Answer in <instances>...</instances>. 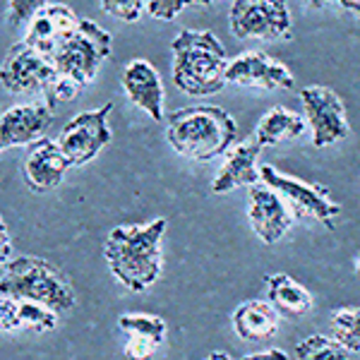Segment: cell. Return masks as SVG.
<instances>
[{"label": "cell", "mask_w": 360, "mask_h": 360, "mask_svg": "<svg viewBox=\"0 0 360 360\" xmlns=\"http://www.w3.org/2000/svg\"><path fill=\"white\" fill-rule=\"evenodd\" d=\"M166 233V219L152 224L115 226L103 243V257L111 274L132 293L147 291L161 276V238Z\"/></svg>", "instance_id": "1"}, {"label": "cell", "mask_w": 360, "mask_h": 360, "mask_svg": "<svg viewBox=\"0 0 360 360\" xmlns=\"http://www.w3.org/2000/svg\"><path fill=\"white\" fill-rule=\"evenodd\" d=\"M173 84L190 96H209L229 84V56L209 29H183L171 41Z\"/></svg>", "instance_id": "2"}, {"label": "cell", "mask_w": 360, "mask_h": 360, "mask_svg": "<svg viewBox=\"0 0 360 360\" xmlns=\"http://www.w3.org/2000/svg\"><path fill=\"white\" fill-rule=\"evenodd\" d=\"M166 139L185 159L212 161L233 149L238 125L233 115L219 106H188L168 115Z\"/></svg>", "instance_id": "3"}, {"label": "cell", "mask_w": 360, "mask_h": 360, "mask_svg": "<svg viewBox=\"0 0 360 360\" xmlns=\"http://www.w3.org/2000/svg\"><path fill=\"white\" fill-rule=\"evenodd\" d=\"M0 295L20 300H34L41 303L58 315H65L77 303V295L70 278L49 259L22 255L13 262L3 264V278H0Z\"/></svg>", "instance_id": "4"}, {"label": "cell", "mask_w": 360, "mask_h": 360, "mask_svg": "<svg viewBox=\"0 0 360 360\" xmlns=\"http://www.w3.org/2000/svg\"><path fill=\"white\" fill-rule=\"evenodd\" d=\"M113 39L94 20H79V27L72 37L53 53V65L58 75L75 79L77 84H89L96 77L103 60L111 58Z\"/></svg>", "instance_id": "5"}, {"label": "cell", "mask_w": 360, "mask_h": 360, "mask_svg": "<svg viewBox=\"0 0 360 360\" xmlns=\"http://www.w3.org/2000/svg\"><path fill=\"white\" fill-rule=\"evenodd\" d=\"M259 176H262V183H266L269 188H274L276 193L286 200V205L291 207L295 219L317 221L327 231H334V221L341 214V205L334 202L332 193H329L324 185L293 178L269 164L259 168Z\"/></svg>", "instance_id": "6"}, {"label": "cell", "mask_w": 360, "mask_h": 360, "mask_svg": "<svg viewBox=\"0 0 360 360\" xmlns=\"http://www.w3.org/2000/svg\"><path fill=\"white\" fill-rule=\"evenodd\" d=\"M229 22L238 39L262 41L291 39L293 29L288 0H233Z\"/></svg>", "instance_id": "7"}, {"label": "cell", "mask_w": 360, "mask_h": 360, "mask_svg": "<svg viewBox=\"0 0 360 360\" xmlns=\"http://www.w3.org/2000/svg\"><path fill=\"white\" fill-rule=\"evenodd\" d=\"M113 111V101H108L106 106H98L94 111H82L75 115L70 123L63 127L58 144H60L63 154L70 159L72 166H84L91 159H96V154L103 147L111 144V127H108V113Z\"/></svg>", "instance_id": "8"}, {"label": "cell", "mask_w": 360, "mask_h": 360, "mask_svg": "<svg viewBox=\"0 0 360 360\" xmlns=\"http://www.w3.org/2000/svg\"><path fill=\"white\" fill-rule=\"evenodd\" d=\"M58 70L49 56L39 53L29 44H15L0 70L3 89L10 94H46L53 86Z\"/></svg>", "instance_id": "9"}, {"label": "cell", "mask_w": 360, "mask_h": 360, "mask_svg": "<svg viewBox=\"0 0 360 360\" xmlns=\"http://www.w3.org/2000/svg\"><path fill=\"white\" fill-rule=\"evenodd\" d=\"M298 96L303 101L305 120L307 127L312 130V144L317 149H324L348 137L351 130H348L346 108L334 89L322 84H310L303 86Z\"/></svg>", "instance_id": "10"}, {"label": "cell", "mask_w": 360, "mask_h": 360, "mask_svg": "<svg viewBox=\"0 0 360 360\" xmlns=\"http://www.w3.org/2000/svg\"><path fill=\"white\" fill-rule=\"evenodd\" d=\"M293 212L281 195L266 183L250 185L248 193V221L252 233L264 245H276L293 226Z\"/></svg>", "instance_id": "11"}, {"label": "cell", "mask_w": 360, "mask_h": 360, "mask_svg": "<svg viewBox=\"0 0 360 360\" xmlns=\"http://www.w3.org/2000/svg\"><path fill=\"white\" fill-rule=\"evenodd\" d=\"M229 84L238 86H252V89L264 91H291L295 89V79L283 63L269 53L259 51H245L238 58H233L229 65Z\"/></svg>", "instance_id": "12"}, {"label": "cell", "mask_w": 360, "mask_h": 360, "mask_svg": "<svg viewBox=\"0 0 360 360\" xmlns=\"http://www.w3.org/2000/svg\"><path fill=\"white\" fill-rule=\"evenodd\" d=\"M51 125H53L51 103H20L8 108L0 118V147L13 149L41 142Z\"/></svg>", "instance_id": "13"}, {"label": "cell", "mask_w": 360, "mask_h": 360, "mask_svg": "<svg viewBox=\"0 0 360 360\" xmlns=\"http://www.w3.org/2000/svg\"><path fill=\"white\" fill-rule=\"evenodd\" d=\"M120 84H123L125 96L135 103L137 108H142L156 123L164 120V82L161 75L156 72V68L144 58H135L123 68L120 75Z\"/></svg>", "instance_id": "14"}, {"label": "cell", "mask_w": 360, "mask_h": 360, "mask_svg": "<svg viewBox=\"0 0 360 360\" xmlns=\"http://www.w3.org/2000/svg\"><path fill=\"white\" fill-rule=\"evenodd\" d=\"M79 17L68 5H49L29 22L25 44L37 49L39 53L53 58V53L77 32Z\"/></svg>", "instance_id": "15"}, {"label": "cell", "mask_w": 360, "mask_h": 360, "mask_svg": "<svg viewBox=\"0 0 360 360\" xmlns=\"http://www.w3.org/2000/svg\"><path fill=\"white\" fill-rule=\"evenodd\" d=\"M70 166L72 164L63 154L58 139H41L29 149L25 166H22V176L34 193H51L63 183Z\"/></svg>", "instance_id": "16"}, {"label": "cell", "mask_w": 360, "mask_h": 360, "mask_svg": "<svg viewBox=\"0 0 360 360\" xmlns=\"http://www.w3.org/2000/svg\"><path fill=\"white\" fill-rule=\"evenodd\" d=\"M118 329L125 334L123 353L127 360H152L166 339V322L159 315L127 312L118 317Z\"/></svg>", "instance_id": "17"}, {"label": "cell", "mask_w": 360, "mask_h": 360, "mask_svg": "<svg viewBox=\"0 0 360 360\" xmlns=\"http://www.w3.org/2000/svg\"><path fill=\"white\" fill-rule=\"evenodd\" d=\"M262 152V144L257 137H248L245 142L236 144L229 154H226V164L221 171L217 173V178L212 180V193L214 195H226L231 190L240 188V185H257L262 176L257 171V156Z\"/></svg>", "instance_id": "18"}, {"label": "cell", "mask_w": 360, "mask_h": 360, "mask_svg": "<svg viewBox=\"0 0 360 360\" xmlns=\"http://www.w3.org/2000/svg\"><path fill=\"white\" fill-rule=\"evenodd\" d=\"M0 322H3V332L29 329V332L44 334L58 327V312L34 300L0 295Z\"/></svg>", "instance_id": "19"}, {"label": "cell", "mask_w": 360, "mask_h": 360, "mask_svg": "<svg viewBox=\"0 0 360 360\" xmlns=\"http://www.w3.org/2000/svg\"><path fill=\"white\" fill-rule=\"evenodd\" d=\"M266 300L283 317H303L312 307L310 291L283 271L266 276Z\"/></svg>", "instance_id": "20"}, {"label": "cell", "mask_w": 360, "mask_h": 360, "mask_svg": "<svg viewBox=\"0 0 360 360\" xmlns=\"http://www.w3.org/2000/svg\"><path fill=\"white\" fill-rule=\"evenodd\" d=\"M305 130H307L305 115L295 113L286 106H274L259 118L255 137L259 139L262 147H276V144L300 139L305 135Z\"/></svg>", "instance_id": "21"}, {"label": "cell", "mask_w": 360, "mask_h": 360, "mask_svg": "<svg viewBox=\"0 0 360 360\" xmlns=\"http://www.w3.org/2000/svg\"><path fill=\"white\" fill-rule=\"evenodd\" d=\"M231 322H233V332L243 341H262L274 336L278 329V312L271 307V303L248 300L236 307Z\"/></svg>", "instance_id": "22"}, {"label": "cell", "mask_w": 360, "mask_h": 360, "mask_svg": "<svg viewBox=\"0 0 360 360\" xmlns=\"http://www.w3.org/2000/svg\"><path fill=\"white\" fill-rule=\"evenodd\" d=\"M295 360H351V351L336 339L312 334L295 346Z\"/></svg>", "instance_id": "23"}, {"label": "cell", "mask_w": 360, "mask_h": 360, "mask_svg": "<svg viewBox=\"0 0 360 360\" xmlns=\"http://www.w3.org/2000/svg\"><path fill=\"white\" fill-rule=\"evenodd\" d=\"M332 334L351 353H360V307H341L332 315Z\"/></svg>", "instance_id": "24"}, {"label": "cell", "mask_w": 360, "mask_h": 360, "mask_svg": "<svg viewBox=\"0 0 360 360\" xmlns=\"http://www.w3.org/2000/svg\"><path fill=\"white\" fill-rule=\"evenodd\" d=\"M44 8H49V0H8V22L13 27L29 25Z\"/></svg>", "instance_id": "25"}, {"label": "cell", "mask_w": 360, "mask_h": 360, "mask_svg": "<svg viewBox=\"0 0 360 360\" xmlns=\"http://www.w3.org/2000/svg\"><path fill=\"white\" fill-rule=\"evenodd\" d=\"M101 10L120 22H137L147 8L142 0H101Z\"/></svg>", "instance_id": "26"}, {"label": "cell", "mask_w": 360, "mask_h": 360, "mask_svg": "<svg viewBox=\"0 0 360 360\" xmlns=\"http://www.w3.org/2000/svg\"><path fill=\"white\" fill-rule=\"evenodd\" d=\"M79 89H82V84H77L75 79L58 75L53 86H51V89L46 91V103H51V106L56 108L58 103H65V101H72V98H77Z\"/></svg>", "instance_id": "27"}, {"label": "cell", "mask_w": 360, "mask_h": 360, "mask_svg": "<svg viewBox=\"0 0 360 360\" xmlns=\"http://www.w3.org/2000/svg\"><path fill=\"white\" fill-rule=\"evenodd\" d=\"M183 8H185V0H149L147 15L154 17V20L171 22L183 13Z\"/></svg>", "instance_id": "28"}, {"label": "cell", "mask_w": 360, "mask_h": 360, "mask_svg": "<svg viewBox=\"0 0 360 360\" xmlns=\"http://www.w3.org/2000/svg\"><path fill=\"white\" fill-rule=\"evenodd\" d=\"M240 360H291V358L283 351H278V348H269V351H262V353H250V356Z\"/></svg>", "instance_id": "29"}, {"label": "cell", "mask_w": 360, "mask_h": 360, "mask_svg": "<svg viewBox=\"0 0 360 360\" xmlns=\"http://www.w3.org/2000/svg\"><path fill=\"white\" fill-rule=\"evenodd\" d=\"M0 236H3V264H8L10 240H8V226H5V221H0Z\"/></svg>", "instance_id": "30"}, {"label": "cell", "mask_w": 360, "mask_h": 360, "mask_svg": "<svg viewBox=\"0 0 360 360\" xmlns=\"http://www.w3.org/2000/svg\"><path fill=\"white\" fill-rule=\"evenodd\" d=\"M346 13H353V15H360V0H336Z\"/></svg>", "instance_id": "31"}, {"label": "cell", "mask_w": 360, "mask_h": 360, "mask_svg": "<svg viewBox=\"0 0 360 360\" xmlns=\"http://www.w3.org/2000/svg\"><path fill=\"white\" fill-rule=\"evenodd\" d=\"M303 3L307 5V8H312V10H322L324 5L329 3V0H303Z\"/></svg>", "instance_id": "32"}, {"label": "cell", "mask_w": 360, "mask_h": 360, "mask_svg": "<svg viewBox=\"0 0 360 360\" xmlns=\"http://www.w3.org/2000/svg\"><path fill=\"white\" fill-rule=\"evenodd\" d=\"M207 360H233V358H231L229 353H221V351H212V353H209V356H207Z\"/></svg>", "instance_id": "33"}, {"label": "cell", "mask_w": 360, "mask_h": 360, "mask_svg": "<svg viewBox=\"0 0 360 360\" xmlns=\"http://www.w3.org/2000/svg\"><path fill=\"white\" fill-rule=\"evenodd\" d=\"M214 0H185V5H202V8H207V5H212Z\"/></svg>", "instance_id": "34"}, {"label": "cell", "mask_w": 360, "mask_h": 360, "mask_svg": "<svg viewBox=\"0 0 360 360\" xmlns=\"http://www.w3.org/2000/svg\"><path fill=\"white\" fill-rule=\"evenodd\" d=\"M356 274L360 276V255H358V259H356Z\"/></svg>", "instance_id": "35"}]
</instances>
